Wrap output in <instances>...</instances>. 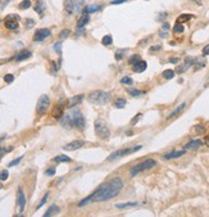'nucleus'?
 I'll return each instance as SVG.
<instances>
[{
    "label": "nucleus",
    "mask_w": 209,
    "mask_h": 217,
    "mask_svg": "<svg viewBox=\"0 0 209 217\" xmlns=\"http://www.w3.org/2000/svg\"><path fill=\"white\" fill-rule=\"evenodd\" d=\"M169 62H171V63H178V62H180V58H171Z\"/></svg>",
    "instance_id": "54"
},
{
    "label": "nucleus",
    "mask_w": 209,
    "mask_h": 217,
    "mask_svg": "<svg viewBox=\"0 0 209 217\" xmlns=\"http://www.w3.org/2000/svg\"><path fill=\"white\" fill-rule=\"evenodd\" d=\"M126 53V50H121V52H117L116 53V59L117 61H121L122 58H123V54Z\"/></svg>",
    "instance_id": "43"
},
{
    "label": "nucleus",
    "mask_w": 209,
    "mask_h": 217,
    "mask_svg": "<svg viewBox=\"0 0 209 217\" xmlns=\"http://www.w3.org/2000/svg\"><path fill=\"white\" fill-rule=\"evenodd\" d=\"M50 36H52V31H50L49 28H39V30L35 31L33 40L35 41H44L45 39L50 37Z\"/></svg>",
    "instance_id": "9"
},
{
    "label": "nucleus",
    "mask_w": 209,
    "mask_h": 217,
    "mask_svg": "<svg viewBox=\"0 0 209 217\" xmlns=\"http://www.w3.org/2000/svg\"><path fill=\"white\" fill-rule=\"evenodd\" d=\"M154 166H155V161H154V160H146V161H144V162L139 163L137 166L132 167V170H131V176L137 175L140 171L149 170V168H151V167H154Z\"/></svg>",
    "instance_id": "6"
},
{
    "label": "nucleus",
    "mask_w": 209,
    "mask_h": 217,
    "mask_svg": "<svg viewBox=\"0 0 209 217\" xmlns=\"http://www.w3.org/2000/svg\"><path fill=\"white\" fill-rule=\"evenodd\" d=\"M146 67H148V63L145 61H139L136 64H134L132 69H134V72H136V73H141V72H144L146 69Z\"/></svg>",
    "instance_id": "13"
},
{
    "label": "nucleus",
    "mask_w": 209,
    "mask_h": 217,
    "mask_svg": "<svg viewBox=\"0 0 209 217\" xmlns=\"http://www.w3.org/2000/svg\"><path fill=\"white\" fill-rule=\"evenodd\" d=\"M10 2V0H4V3H9Z\"/></svg>",
    "instance_id": "57"
},
{
    "label": "nucleus",
    "mask_w": 209,
    "mask_h": 217,
    "mask_svg": "<svg viewBox=\"0 0 209 217\" xmlns=\"http://www.w3.org/2000/svg\"><path fill=\"white\" fill-rule=\"evenodd\" d=\"M89 21H90L89 14H83V16H81L80 18H78V21H77V28H83L86 25L89 23Z\"/></svg>",
    "instance_id": "19"
},
{
    "label": "nucleus",
    "mask_w": 209,
    "mask_h": 217,
    "mask_svg": "<svg viewBox=\"0 0 209 217\" xmlns=\"http://www.w3.org/2000/svg\"><path fill=\"white\" fill-rule=\"evenodd\" d=\"M49 107H50V98L48 95H41L37 100V105H36V112H37V114L42 116V114H45L49 109Z\"/></svg>",
    "instance_id": "5"
},
{
    "label": "nucleus",
    "mask_w": 209,
    "mask_h": 217,
    "mask_svg": "<svg viewBox=\"0 0 209 217\" xmlns=\"http://www.w3.org/2000/svg\"><path fill=\"white\" fill-rule=\"evenodd\" d=\"M0 141H2V139H0Z\"/></svg>",
    "instance_id": "59"
},
{
    "label": "nucleus",
    "mask_w": 209,
    "mask_h": 217,
    "mask_svg": "<svg viewBox=\"0 0 209 217\" xmlns=\"http://www.w3.org/2000/svg\"><path fill=\"white\" fill-rule=\"evenodd\" d=\"M135 206H137L136 202H128V203H118V204H116L117 208H127V207H135Z\"/></svg>",
    "instance_id": "30"
},
{
    "label": "nucleus",
    "mask_w": 209,
    "mask_h": 217,
    "mask_svg": "<svg viewBox=\"0 0 209 217\" xmlns=\"http://www.w3.org/2000/svg\"><path fill=\"white\" fill-rule=\"evenodd\" d=\"M139 61H141V59H140V55H137V54H134L132 57H130V64H132V66L137 63Z\"/></svg>",
    "instance_id": "35"
},
{
    "label": "nucleus",
    "mask_w": 209,
    "mask_h": 217,
    "mask_svg": "<svg viewBox=\"0 0 209 217\" xmlns=\"http://www.w3.org/2000/svg\"><path fill=\"white\" fill-rule=\"evenodd\" d=\"M68 35H69V30H63L60 32V37L62 39H66V37H68Z\"/></svg>",
    "instance_id": "47"
},
{
    "label": "nucleus",
    "mask_w": 209,
    "mask_h": 217,
    "mask_svg": "<svg viewBox=\"0 0 209 217\" xmlns=\"http://www.w3.org/2000/svg\"><path fill=\"white\" fill-rule=\"evenodd\" d=\"M203 145V141L201 140H191L190 143H187L185 145V149H198Z\"/></svg>",
    "instance_id": "20"
},
{
    "label": "nucleus",
    "mask_w": 209,
    "mask_h": 217,
    "mask_svg": "<svg viewBox=\"0 0 209 217\" xmlns=\"http://www.w3.org/2000/svg\"><path fill=\"white\" fill-rule=\"evenodd\" d=\"M17 204H18L19 213H22L25 211V206H26V195L22 190V187H19L17 193Z\"/></svg>",
    "instance_id": "10"
},
{
    "label": "nucleus",
    "mask_w": 209,
    "mask_h": 217,
    "mask_svg": "<svg viewBox=\"0 0 209 217\" xmlns=\"http://www.w3.org/2000/svg\"><path fill=\"white\" fill-rule=\"evenodd\" d=\"M58 213H59V207H58V206H55V204H53V206H50L49 209L44 213V217H50V216L58 215Z\"/></svg>",
    "instance_id": "22"
},
{
    "label": "nucleus",
    "mask_w": 209,
    "mask_h": 217,
    "mask_svg": "<svg viewBox=\"0 0 209 217\" xmlns=\"http://www.w3.org/2000/svg\"><path fill=\"white\" fill-rule=\"evenodd\" d=\"M82 99H83V95H82V94H80V95H75V97L69 98L68 108H73V107H76L78 103H81V102H82Z\"/></svg>",
    "instance_id": "17"
},
{
    "label": "nucleus",
    "mask_w": 209,
    "mask_h": 217,
    "mask_svg": "<svg viewBox=\"0 0 209 217\" xmlns=\"http://www.w3.org/2000/svg\"><path fill=\"white\" fill-rule=\"evenodd\" d=\"M94 126H95V132H96V135L100 137V139H103V140L109 139L110 131H109V127H108V125L105 124L104 120L98 118L95 121V124H94Z\"/></svg>",
    "instance_id": "3"
},
{
    "label": "nucleus",
    "mask_w": 209,
    "mask_h": 217,
    "mask_svg": "<svg viewBox=\"0 0 209 217\" xmlns=\"http://www.w3.org/2000/svg\"><path fill=\"white\" fill-rule=\"evenodd\" d=\"M33 25H35V22H33L32 19H26V26H27L28 28H31Z\"/></svg>",
    "instance_id": "50"
},
{
    "label": "nucleus",
    "mask_w": 209,
    "mask_h": 217,
    "mask_svg": "<svg viewBox=\"0 0 209 217\" xmlns=\"http://www.w3.org/2000/svg\"><path fill=\"white\" fill-rule=\"evenodd\" d=\"M162 49V45H154L150 48V52H157V50H161Z\"/></svg>",
    "instance_id": "51"
},
{
    "label": "nucleus",
    "mask_w": 209,
    "mask_h": 217,
    "mask_svg": "<svg viewBox=\"0 0 209 217\" xmlns=\"http://www.w3.org/2000/svg\"><path fill=\"white\" fill-rule=\"evenodd\" d=\"M85 5V0H73V6L76 12H82Z\"/></svg>",
    "instance_id": "25"
},
{
    "label": "nucleus",
    "mask_w": 209,
    "mask_h": 217,
    "mask_svg": "<svg viewBox=\"0 0 209 217\" xmlns=\"http://www.w3.org/2000/svg\"><path fill=\"white\" fill-rule=\"evenodd\" d=\"M8 176H9L8 170H3L2 172H0V181H5V180L8 179Z\"/></svg>",
    "instance_id": "36"
},
{
    "label": "nucleus",
    "mask_w": 209,
    "mask_h": 217,
    "mask_svg": "<svg viewBox=\"0 0 209 217\" xmlns=\"http://www.w3.org/2000/svg\"><path fill=\"white\" fill-rule=\"evenodd\" d=\"M22 158H23V157H18V158H17V160H14V161H12V162H10V163H9L8 166H9V167H13V166H17V164H18V163H19L21 161H22Z\"/></svg>",
    "instance_id": "41"
},
{
    "label": "nucleus",
    "mask_w": 209,
    "mask_h": 217,
    "mask_svg": "<svg viewBox=\"0 0 209 217\" xmlns=\"http://www.w3.org/2000/svg\"><path fill=\"white\" fill-rule=\"evenodd\" d=\"M126 2H127V0H113V2H110V4L112 5H117V4H123Z\"/></svg>",
    "instance_id": "49"
},
{
    "label": "nucleus",
    "mask_w": 209,
    "mask_h": 217,
    "mask_svg": "<svg viewBox=\"0 0 209 217\" xmlns=\"http://www.w3.org/2000/svg\"><path fill=\"white\" fill-rule=\"evenodd\" d=\"M2 189H3V185H2V184H0V190H2Z\"/></svg>",
    "instance_id": "58"
},
{
    "label": "nucleus",
    "mask_w": 209,
    "mask_h": 217,
    "mask_svg": "<svg viewBox=\"0 0 209 217\" xmlns=\"http://www.w3.org/2000/svg\"><path fill=\"white\" fill-rule=\"evenodd\" d=\"M45 175L46 176H54L55 175V168H49L45 171Z\"/></svg>",
    "instance_id": "45"
},
{
    "label": "nucleus",
    "mask_w": 209,
    "mask_h": 217,
    "mask_svg": "<svg viewBox=\"0 0 209 217\" xmlns=\"http://www.w3.org/2000/svg\"><path fill=\"white\" fill-rule=\"evenodd\" d=\"M142 117V114L141 113H139V114H136L135 116V117H134V120L131 121V125H136V124H137V122H139V120Z\"/></svg>",
    "instance_id": "42"
},
{
    "label": "nucleus",
    "mask_w": 209,
    "mask_h": 217,
    "mask_svg": "<svg viewBox=\"0 0 209 217\" xmlns=\"http://www.w3.org/2000/svg\"><path fill=\"white\" fill-rule=\"evenodd\" d=\"M54 50H55V52L58 53L59 55L62 54V42H60V41H59V42H55V44H54Z\"/></svg>",
    "instance_id": "38"
},
{
    "label": "nucleus",
    "mask_w": 209,
    "mask_h": 217,
    "mask_svg": "<svg viewBox=\"0 0 209 217\" xmlns=\"http://www.w3.org/2000/svg\"><path fill=\"white\" fill-rule=\"evenodd\" d=\"M127 91L130 93V94H131V95L132 97H141V95H144V94H145V93H144V91H140V90H136V89H127Z\"/></svg>",
    "instance_id": "31"
},
{
    "label": "nucleus",
    "mask_w": 209,
    "mask_h": 217,
    "mask_svg": "<svg viewBox=\"0 0 209 217\" xmlns=\"http://www.w3.org/2000/svg\"><path fill=\"white\" fill-rule=\"evenodd\" d=\"M185 31V27L182 26V23H177L173 27V34H182Z\"/></svg>",
    "instance_id": "33"
},
{
    "label": "nucleus",
    "mask_w": 209,
    "mask_h": 217,
    "mask_svg": "<svg viewBox=\"0 0 209 217\" xmlns=\"http://www.w3.org/2000/svg\"><path fill=\"white\" fill-rule=\"evenodd\" d=\"M125 105H126V99H123V98L117 99L116 103H114V107L116 108H125Z\"/></svg>",
    "instance_id": "32"
},
{
    "label": "nucleus",
    "mask_w": 209,
    "mask_h": 217,
    "mask_svg": "<svg viewBox=\"0 0 209 217\" xmlns=\"http://www.w3.org/2000/svg\"><path fill=\"white\" fill-rule=\"evenodd\" d=\"M192 18V14H181L178 18H177V23H184V22H187V21H190Z\"/></svg>",
    "instance_id": "27"
},
{
    "label": "nucleus",
    "mask_w": 209,
    "mask_h": 217,
    "mask_svg": "<svg viewBox=\"0 0 209 217\" xmlns=\"http://www.w3.org/2000/svg\"><path fill=\"white\" fill-rule=\"evenodd\" d=\"M185 107H186V103H181V104H180L178 107H176L175 109H173V111H172V112L168 114L167 120H173L175 117H177V116H178L180 113H181V112L184 111V108H185Z\"/></svg>",
    "instance_id": "12"
},
{
    "label": "nucleus",
    "mask_w": 209,
    "mask_h": 217,
    "mask_svg": "<svg viewBox=\"0 0 209 217\" xmlns=\"http://www.w3.org/2000/svg\"><path fill=\"white\" fill-rule=\"evenodd\" d=\"M44 9H45V5L42 3V0H37L35 4V10L40 14V17L44 16Z\"/></svg>",
    "instance_id": "23"
},
{
    "label": "nucleus",
    "mask_w": 209,
    "mask_h": 217,
    "mask_svg": "<svg viewBox=\"0 0 209 217\" xmlns=\"http://www.w3.org/2000/svg\"><path fill=\"white\" fill-rule=\"evenodd\" d=\"M48 197H49V193H46V194L44 195V197H42V199H41V202H40V203L37 204V207H36V208H37V209H39V208H41L42 206H44V204L46 203V200H48Z\"/></svg>",
    "instance_id": "37"
},
{
    "label": "nucleus",
    "mask_w": 209,
    "mask_h": 217,
    "mask_svg": "<svg viewBox=\"0 0 209 217\" xmlns=\"http://www.w3.org/2000/svg\"><path fill=\"white\" fill-rule=\"evenodd\" d=\"M83 144H85L83 140H73V141H71V143L66 144V145L63 147V149H64V150H68V152L77 150V149L82 148V147H83Z\"/></svg>",
    "instance_id": "11"
},
{
    "label": "nucleus",
    "mask_w": 209,
    "mask_h": 217,
    "mask_svg": "<svg viewBox=\"0 0 209 217\" xmlns=\"http://www.w3.org/2000/svg\"><path fill=\"white\" fill-rule=\"evenodd\" d=\"M30 6H31V2H30V0H23V2L19 4V9H22V10L23 9H28Z\"/></svg>",
    "instance_id": "34"
},
{
    "label": "nucleus",
    "mask_w": 209,
    "mask_h": 217,
    "mask_svg": "<svg viewBox=\"0 0 209 217\" xmlns=\"http://www.w3.org/2000/svg\"><path fill=\"white\" fill-rule=\"evenodd\" d=\"M162 30L168 31V30H169V25H168V23H163V26H162Z\"/></svg>",
    "instance_id": "53"
},
{
    "label": "nucleus",
    "mask_w": 209,
    "mask_h": 217,
    "mask_svg": "<svg viewBox=\"0 0 209 217\" xmlns=\"http://www.w3.org/2000/svg\"><path fill=\"white\" fill-rule=\"evenodd\" d=\"M191 2H195L198 5H201V0H191Z\"/></svg>",
    "instance_id": "56"
},
{
    "label": "nucleus",
    "mask_w": 209,
    "mask_h": 217,
    "mask_svg": "<svg viewBox=\"0 0 209 217\" xmlns=\"http://www.w3.org/2000/svg\"><path fill=\"white\" fill-rule=\"evenodd\" d=\"M30 57H32V53L30 52V50H22V52H19L16 57H14V59H16L17 62H22L25 59H28Z\"/></svg>",
    "instance_id": "15"
},
{
    "label": "nucleus",
    "mask_w": 209,
    "mask_h": 217,
    "mask_svg": "<svg viewBox=\"0 0 209 217\" xmlns=\"http://www.w3.org/2000/svg\"><path fill=\"white\" fill-rule=\"evenodd\" d=\"M205 145L209 148V136H207V137H205Z\"/></svg>",
    "instance_id": "55"
},
{
    "label": "nucleus",
    "mask_w": 209,
    "mask_h": 217,
    "mask_svg": "<svg viewBox=\"0 0 209 217\" xmlns=\"http://www.w3.org/2000/svg\"><path fill=\"white\" fill-rule=\"evenodd\" d=\"M53 161L55 163H63V162H72V160L68 157V156H64V154H60V156H56L53 158Z\"/></svg>",
    "instance_id": "24"
},
{
    "label": "nucleus",
    "mask_w": 209,
    "mask_h": 217,
    "mask_svg": "<svg viewBox=\"0 0 209 217\" xmlns=\"http://www.w3.org/2000/svg\"><path fill=\"white\" fill-rule=\"evenodd\" d=\"M72 121H73V126L78 127V128H85V118L80 111H73V113L71 114Z\"/></svg>",
    "instance_id": "8"
},
{
    "label": "nucleus",
    "mask_w": 209,
    "mask_h": 217,
    "mask_svg": "<svg viewBox=\"0 0 209 217\" xmlns=\"http://www.w3.org/2000/svg\"><path fill=\"white\" fill-rule=\"evenodd\" d=\"M141 149V145H137V147H135V148H125V149H119L117 152H114V153H112L109 157H108V161H116L118 160V158H122V157H126L128 154H132L135 153V152H137Z\"/></svg>",
    "instance_id": "4"
},
{
    "label": "nucleus",
    "mask_w": 209,
    "mask_h": 217,
    "mask_svg": "<svg viewBox=\"0 0 209 217\" xmlns=\"http://www.w3.org/2000/svg\"><path fill=\"white\" fill-rule=\"evenodd\" d=\"M66 12L68 14H72L75 12V6H73V0H66Z\"/></svg>",
    "instance_id": "26"
},
{
    "label": "nucleus",
    "mask_w": 209,
    "mask_h": 217,
    "mask_svg": "<svg viewBox=\"0 0 209 217\" xmlns=\"http://www.w3.org/2000/svg\"><path fill=\"white\" fill-rule=\"evenodd\" d=\"M203 55H209V44L203 48Z\"/></svg>",
    "instance_id": "52"
},
{
    "label": "nucleus",
    "mask_w": 209,
    "mask_h": 217,
    "mask_svg": "<svg viewBox=\"0 0 209 217\" xmlns=\"http://www.w3.org/2000/svg\"><path fill=\"white\" fill-rule=\"evenodd\" d=\"M185 153H186V149H185V148H184L182 150H178V152L173 150V152H171V153L165 154V156H164V160H173V158H178V157L184 156Z\"/></svg>",
    "instance_id": "18"
},
{
    "label": "nucleus",
    "mask_w": 209,
    "mask_h": 217,
    "mask_svg": "<svg viewBox=\"0 0 209 217\" xmlns=\"http://www.w3.org/2000/svg\"><path fill=\"white\" fill-rule=\"evenodd\" d=\"M63 111H64V108H63V105L59 103V104H56L55 107H54V109H53V117L55 118V120H60L62 118V116H63Z\"/></svg>",
    "instance_id": "16"
},
{
    "label": "nucleus",
    "mask_w": 209,
    "mask_h": 217,
    "mask_svg": "<svg viewBox=\"0 0 209 217\" xmlns=\"http://www.w3.org/2000/svg\"><path fill=\"white\" fill-rule=\"evenodd\" d=\"M102 6L100 5H96V4H91V5H87L86 8L83 9V14H91V13H95L98 10H100Z\"/></svg>",
    "instance_id": "21"
},
{
    "label": "nucleus",
    "mask_w": 209,
    "mask_h": 217,
    "mask_svg": "<svg viewBox=\"0 0 209 217\" xmlns=\"http://www.w3.org/2000/svg\"><path fill=\"white\" fill-rule=\"evenodd\" d=\"M110 99V94L106 93V91H103V90H95L89 94V100L94 104H106L109 102Z\"/></svg>",
    "instance_id": "2"
},
{
    "label": "nucleus",
    "mask_w": 209,
    "mask_h": 217,
    "mask_svg": "<svg viewBox=\"0 0 209 217\" xmlns=\"http://www.w3.org/2000/svg\"><path fill=\"white\" fill-rule=\"evenodd\" d=\"M121 82H122V84H127V85H131L134 81H132V78H130V77H123V78H122V80H121Z\"/></svg>",
    "instance_id": "44"
},
{
    "label": "nucleus",
    "mask_w": 209,
    "mask_h": 217,
    "mask_svg": "<svg viewBox=\"0 0 209 217\" xmlns=\"http://www.w3.org/2000/svg\"><path fill=\"white\" fill-rule=\"evenodd\" d=\"M122 186H123V183H122L121 177H116L113 179L109 184H103L100 185L98 189L94 191L92 194H90L89 197H86L85 199H82L78 206L83 207L89 203H94V202H104V200H109L114 197H117L119 194Z\"/></svg>",
    "instance_id": "1"
},
{
    "label": "nucleus",
    "mask_w": 209,
    "mask_h": 217,
    "mask_svg": "<svg viewBox=\"0 0 209 217\" xmlns=\"http://www.w3.org/2000/svg\"><path fill=\"white\" fill-rule=\"evenodd\" d=\"M10 150H12V148H8V149H6V148H0V160H2L6 153H9Z\"/></svg>",
    "instance_id": "40"
},
{
    "label": "nucleus",
    "mask_w": 209,
    "mask_h": 217,
    "mask_svg": "<svg viewBox=\"0 0 209 217\" xmlns=\"http://www.w3.org/2000/svg\"><path fill=\"white\" fill-rule=\"evenodd\" d=\"M62 126H64L66 128H71L73 127V121H72V117L71 114H67V116H62V118L59 120Z\"/></svg>",
    "instance_id": "14"
},
{
    "label": "nucleus",
    "mask_w": 209,
    "mask_h": 217,
    "mask_svg": "<svg viewBox=\"0 0 209 217\" xmlns=\"http://www.w3.org/2000/svg\"><path fill=\"white\" fill-rule=\"evenodd\" d=\"M4 81H5V82H8V84H12V82L14 81V76L10 75V73L5 75V76H4Z\"/></svg>",
    "instance_id": "39"
},
{
    "label": "nucleus",
    "mask_w": 209,
    "mask_h": 217,
    "mask_svg": "<svg viewBox=\"0 0 209 217\" xmlns=\"http://www.w3.org/2000/svg\"><path fill=\"white\" fill-rule=\"evenodd\" d=\"M112 42H113V37H112V35H105L104 37L102 39V44L105 45V46H109L112 45Z\"/></svg>",
    "instance_id": "29"
},
{
    "label": "nucleus",
    "mask_w": 209,
    "mask_h": 217,
    "mask_svg": "<svg viewBox=\"0 0 209 217\" xmlns=\"http://www.w3.org/2000/svg\"><path fill=\"white\" fill-rule=\"evenodd\" d=\"M196 128H198V130H195L196 134H204V132H205L204 126H200V125H199V126H196Z\"/></svg>",
    "instance_id": "46"
},
{
    "label": "nucleus",
    "mask_w": 209,
    "mask_h": 217,
    "mask_svg": "<svg viewBox=\"0 0 209 217\" xmlns=\"http://www.w3.org/2000/svg\"><path fill=\"white\" fill-rule=\"evenodd\" d=\"M162 76L165 78V80H171V78L175 77V71H172V69H164L163 73H162Z\"/></svg>",
    "instance_id": "28"
},
{
    "label": "nucleus",
    "mask_w": 209,
    "mask_h": 217,
    "mask_svg": "<svg viewBox=\"0 0 209 217\" xmlns=\"http://www.w3.org/2000/svg\"><path fill=\"white\" fill-rule=\"evenodd\" d=\"M18 21H19L18 16H16V14H9V16H6V18L4 21V25L8 30H17L18 26H19Z\"/></svg>",
    "instance_id": "7"
},
{
    "label": "nucleus",
    "mask_w": 209,
    "mask_h": 217,
    "mask_svg": "<svg viewBox=\"0 0 209 217\" xmlns=\"http://www.w3.org/2000/svg\"><path fill=\"white\" fill-rule=\"evenodd\" d=\"M159 36H161V37H167V36H168V31L162 30V28H161V30H159Z\"/></svg>",
    "instance_id": "48"
}]
</instances>
